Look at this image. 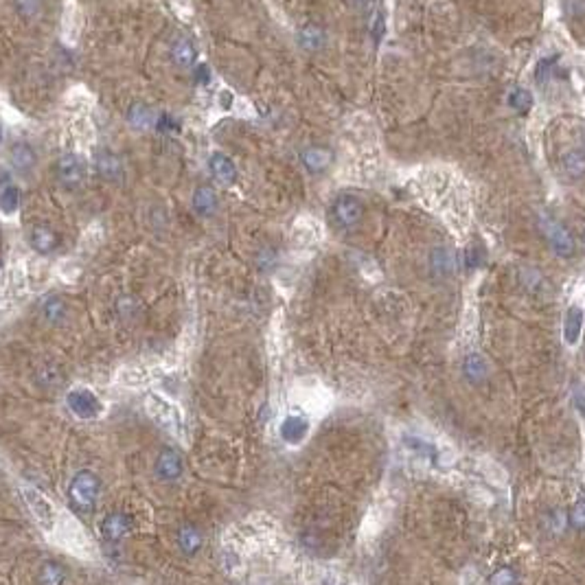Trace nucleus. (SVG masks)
I'll use <instances>...</instances> for the list:
<instances>
[{"instance_id": "9", "label": "nucleus", "mask_w": 585, "mask_h": 585, "mask_svg": "<svg viewBox=\"0 0 585 585\" xmlns=\"http://www.w3.org/2000/svg\"><path fill=\"white\" fill-rule=\"evenodd\" d=\"M333 215H336V221L340 226L351 228L362 217V202L355 198V195H340V198L333 202Z\"/></svg>"}, {"instance_id": "25", "label": "nucleus", "mask_w": 585, "mask_h": 585, "mask_svg": "<svg viewBox=\"0 0 585 585\" xmlns=\"http://www.w3.org/2000/svg\"><path fill=\"white\" fill-rule=\"evenodd\" d=\"M18 206H20V189L18 187L9 185L0 191V211H3L5 215L16 213Z\"/></svg>"}, {"instance_id": "27", "label": "nucleus", "mask_w": 585, "mask_h": 585, "mask_svg": "<svg viewBox=\"0 0 585 585\" xmlns=\"http://www.w3.org/2000/svg\"><path fill=\"white\" fill-rule=\"evenodd\" d=\"M465 375L471 380V382H480L484 380V375H486V364H484V359L482 355L478 353H471L465 357Z\"/></svg>"}, {"instance_id": "32", "label": "nucleus", "mask_w": 585, "mask_h": 585, "mask_svg": "<svg viewBox=\"0 0 585 585\" xmlns=\"http://www.w3.org/2000/svg\"><path fill=\"white\" fill-rule=\"evenodd\" d=\"M570 520H573V526H575V528L583 531V528H585V500H581V502L575 507L573 515H570Z\"/></svg>"}, {"instance_id": "21", "label": "nucleus", "mask_w": 585, "mask_h": 585, "mask_svg": "<svg viewBox=\"0 0 585 585\" xmlns=\"http://www.w3.org/2000/svg\"><path fill=\"white\" fill-rule=\"evenodd\" d=\"M66 579V573L60 563L55 561H44L37 573V583L40 585H62Z\"/></svg>"}, {"instance_id": "14", "label": "nucleus", "mask_w": 585, "mask_h": 585, "mask_svg": "<svg viewBox=\"0 0 585 585\" xmlns=\"http://www.w3.org/2000/svg\"><path fill=\"white\" fill-rule=\"evenodd\" d=\"M217 206H219V200H217V193L213 187H208V185H202L195 189L193 193V211L202 215V217H211L215 215L217 211Z\"/></svg>"}, {"instance_id": "16", "label": "nucleus", "mask_w": 585, "mask_h": 585, "mask_svg": "<svg viewBox=\"0 0 585 585\" xmlns=\"http://www.w3.org/2000/svg\"><path fill=\"white\" fill-rule=\"evenodd\" d=\"M128 121L134 130H147V128H156L158 115L145 103H134L128 110Z\"/></svg>"}, {"instance_id": "4", "label": "nucleus", "mask_w": 585, "mask_h": 585, "mask_svg": "<svg viewBox=\"0 0 585 585\" xmlns=\"http://www.w3.org/2000/svg\"><path fill=\"white\" fill-rule=\"evenodd\" d=\"M22 495H24V502L29 507V511L33 513L35 522L46 528V531H53L55 526V509L49 500L42 495L37 489H31V486H22Z\"/></svg>"}, {"instance_id": "31", "label": "nucleus", "mask_w": 585, "mask_h": 585, "mask_svg": "<svg viewBox=\"0 0 585 585\" xmlns=\"http://www.w3.org/2000/svg\"><path fill=\"white\" fill-rule=\"evenodd\" d=\"M489 585H515V575L511 568H502L491 577Z\"/></svg>"}, {"instance_id": "2", "label": "nucleus", "mask_w": 585, "mask_h": 585, "mask_svg": "<svg viewBox=\"0 0 585 585\" xmlns=\"http://www.w3.org/2000/svg\"><path fill=\"white\" fill-rule=\"evenodd\" d=\"M99 489H101L99 476L92 473V471L83 469V471H79L77 476L73 478L68 493H71V500L79 509H92L94 502H96V495H99Z\"/></svg>"}, {"instance_id": "20", "label": "nucleus", "mask_w": 585, "mask_h": 585, "mask_svg": "<svg viewBox=\"0 0 585 585\" xmlns=\"http://www.w3.org/2000/svg\"><path fill=\"white\" fill-rule=\"evenodd\" d=\"M303 162L310 171L318 173V171L327 169V164L331 162V154L323 147H310L303 151Z\"/></svg>"}, {"instance_id": "10", "label": "nucleus", "mask_w": 585, "mask_h": 585, "mask_svg": "<svg viewBox=\"0 0 585 585\" xmlns=\"http://www.w3.org/2000/svg\"><path fill=\"white\" fill-rule=\"evenodd\" d=\"M183 469H185V463H183V456H180L176 450L171 448H167L158 454L156 458V476L164 482H173L178 480L180 476H183Z\"/></svg>"}, {"instance_id": "35", "label": "nucleus", "mask_w": 585, "mask_h": 585, "mask_svg": "<svg viewBox=\"0 0 585 585\" xmlns=\"http://www.w3.org/2000/svg\"><path fill=\"white\" fill-rule=\"evenodd\" d=\"M575 79H577V86L583 92V103H585V68H577L575 71Z\"/></svg>"}, {"instance_id": "3", "label": "nucleus", "mask_w": 585, "mask_h": 585, "mask_svg": "<svg viewBox=\"0 0 585 585\" xmlns=\"http://www.w3.org/2000/svg\"><path fill=\"white\" fill-rule=\"evenodd\" d=\"M66 403L71 412L79 419H94V416H99L103 406L99 397H96L92 390L88 388H73L71 393L66 395Z\"/></svg>"}, {"instance_id": "11", "label": "nucleus", "mask_w": 585, "mask_h": 585, "mask_svg": "<svg viewBox=\"0 0 585 585\" xmlns=\"http://www.w3.org/2000/svg\"><path fill=\"white\" fill-rule=\"evenodd\" d=\"M208 169H211L215 183H219L221 187H232L235 185L237 167H235V162L226 154H221V151H215V154H211V158H208Z\"/></svg>"}, {"instance_id": "19", "label": "nucleus", "mask_w": 585, "mask_h": 585, "mask_svg": "<svg viewBox=\"0 0 585 585\" xmlns=\"http://www.w3.org/2000/svg\"><path fill=\"white\" fill-rule=\"evenodd\" d=\"M583 329V312L579 307H570L563 318V340L568 344H577Z\"/></svg>"}, {"instance_id": "29", "label": "nucleus", "mask_w": 585, "mask_h": 585, "mask_svg": "<svg viewBox=\"0 0 585 585\" xmlns=\"http://www.w3.org/2000/svg\"><path fill=\"white\" fill-rule=\"evenodd\" d=\"M432 263H434V270L441 274H448L454 268V255L450 250L445 248H436L434 253H432Z\"/></svg>"}, {"instance_id": "28", "label": "nucleus", "mask_w": 585, "mask_h": 585, "mask_svg": "<svg viewBox=\"0 0 585 585\" xmlns=\"http://www.w3.org/2000/svg\"><path fill=\"white\" fill-rule=\"evenodd\" d=\"M325 42V33L318 29V26L310 24V26H305V29L300 31V44L307 49V51H316L320 49V44Z\"/></svg>"}, {"instance_id": "7", "label": "nucleus", "mask_w": 585, "mask_h": 585, "mask_svg": "<svg viewBox=\"0 0 585 585\" xmlns=\"http://www.w3.org/2000/svg\"><path fill=\"white\" fill-rule=\"evenodd\" d=\"M541 228H544L546 237H548V241L552 246V250L559 257H570L575 253V241H573V237L568 235V230L561 226V224H557V221L552 217H541Z\"/></svg>"}, {"instance_id": "22", "label": "nucleus", "mask_w": 585, "mask_h": 585, "mask_svg": "<svg viewBox=\"0 0 585 585\" xmlns=\"http://www.w3.org/2000/svg\"><path fill=\"white\" fill-rule=\"evenodd\" d=\"M13 7H16V13L22 20L33 22L44 13V0H13Z\"/></svg>"}, {"instance_id": "37", "label": "nucleus", "mask_w": 585, "mask_h": 585, "mask_svg": "<svg viewBox=\"0 0 585 585\" xmlns=\"http://www.w3.org/2000/svg\"><path fill=\"white\" fill-rule=\"evenodd\" d=\"M221 101H224V108H230V101H232V96L230 94H221Z\"/></svg>"}, {"instance_id": "5", "label": "nucleus", "mask_w": 585, "mask_h": 585, "mask_svg": "<svg viewBox=\"0 0 585 585\" xmlns=\"http://www.w3.org/2000/svg\"><path fill=\"white\" fill-rule=\"evenodd\" d=\"M55 171H58V180L66 189H75V187L81 185V180H83V162L77 154L66 151V154H62L58 158Z\"/></svg>"}, {"instance_id": "26", "label": "nucleus", "mask_w": 585, "mask_h": 585, "mask_svg": "<svg viewBox=\"0 0 585 585\" xmlns=\"http://www.w3.org/2000/svg\"><path fill=\"white\" fill-rule=\"evenodd\" d=\"M561 164H563L566 173H570V176H581V173L585 171V151H583V149L568 151V154L563 156V160H561Z\"/></svg>"}, {"instance_id": "24", "label": "nucleus", "mask_w": 585, "mask_h": 585, "mask_svg": "<svg viewBox=\"0 0 585 585\" xmlns=\"http://www.w3.org/2000/svg\"><path fill=\"white\" fill-rule=\"evenodd\" d=\"M42 314H44L49 323H62L66 318V303L60 296H49L42 303Z\"/></svg>"}, {"instance_id": "13", "label": "nucleus", "mask_w": 585, "mask_h": 585, "mask_svg": "<svg viewBox=\"0 0 585 585\" xmlns=\"http://www.w3.org/2000/svg\"><path fill=\"white\" fill-rule=\"evenodd\" d=\"M132 531V520L123 513H112L101 522V535L108 541H121Z\"/></svg>"}, {"instance_id": "1", "label": "nucleus", "mask_w": 585, "mask_h": 585, "mask_svg": "<svg viewBox=\"0 0 585 585\" xmlns=\"http://www.w3.org/2000/svg\"><path fill=\"white\" fill-rule=\"evenodd\" d=\"M419 191L425 195V202L436 208V213L448 221L450 228L463 235L469 226L471 202L463 180L450 173L443 167H432L423 176H419Z\"/></svg>"}, {"instance_id": "34", "label": "nucleus", "mask_w": 585, "mask_h": 585, "mask_svg": "<svg viewBox=\"0 0 585 585\" xmlns=\"http://www.w3.org/2000/svg\"><path fill=\"white\" fill-rule=\"evenodd\" d=\"M195 81L206 86V83H211V71H208L206 66H198V71H195Z\"/></svg>"}, {"instance_id": "6", "label": "nucleus", "mask_w": 585, "mask_h": 585, "mask_svg": "<svg viewBox=\"0 0 585 585\" xmlns=\"http://www.w3.org/2000/svg\"><path fill=\"white\" fill-rule=\"evenodd\" d=\"M147 410L149 414L154 416V419L164 425V427H169V430H180V425H183V419H180V412L178 408L173 406V403H169L167 399L158 397V395H149L147 397Z\"/></svg>"}, {"instance_id": "33", "label": "nucleus", "mask_w": 585, "mask_h": 585, "mask_svg": "<svg viewBox=\"0 0 585 585\" xmlns=\"http://www.w3.org/2000/svg\"><path fill=\"white\" fill-rule=\"evenodd\" d=\"M371 33H373V40H382L384 35V18H382V13L380 11H375L373 13V20H371Z\"/></svg>"}, {"instance_id": "18", "label": "nucleus", "mask_w": 585, "mask_h": 585, "mask_svg": "<svg viewBox=\"0 0 585 585\" xmlns=\"http://www.w3.org/2000/svg\"><path fill=\"white\" fill-rule=\"evenodd\" d=\"M195 58H198V51H195L193 46V42L187 40V37H180L173 42V46H171V60L176 66L180 68H191L195 64Z\"/></svg>"}, {"instance_id": "38", "label": "nucleus", "mask_w": 585, "mask_h": 585, "mask_svg": "<svg viewBox=\"0 0 585 585\" xmlns=\"http://www.w3.org/2000/svg\"><path fill=\"white\" fill-rule=\"evenodd\" d=\"M0 141H3V130H0Z\"/></svg>"}, {"instance_id": "8", "label": "nucleus", "mask_w": 585, "mask_h": 585, "mask_svg": "<svg viewBox=\"0 0 585 585\" xmlns=\"http://www.w3.org/2000/svg\"><path fill=\"white\" fill-rule=\"evenodd\" d=\"M94 169L103 180H108V183H119V180H123V176H125L123 160L112 149L96 151L94 154Z\"/></svg>"}, {"instance_id": "12", "label": "nucleus", "mask_w": 585, "mask_h": 585, "mask_svg": "<svg viewBox=\"0 0 585 585\" xmlns=\"http://www.w3.org/2000/svg\"><path fill=\"white\" fill-rule=\"evenodd\" d=\"M29 244H31V248L35 250V253H40V255H51L53 250L60 246V235L55 232L51 226L40 224V226H33V228H31V232H29Z\"/></svg>"}, {"instance_id": "17", "label": "nucleus", "mask_w": 585, "mask_h": 585, "mask_svg": "<svg viewBox=\"0 0 585 585\" xmlns=\"http://www.w3.org/2000/svg\"><path fill=\"white\" fill-rule=\"evenodd\" d=\"M310 423L303 419V416H287V419L281 423V439L289 445L300 443L305 436H307Z\"/></svg>"}, {"instance_id": "15", "label": "nucleus", "mask_w": 585, "mask_h": 585, "mask_svg": "<svg viewBox=\"0 0 585 585\" xmlns=\"http://www.w3.org/2000/svg\"><path fill=\"white\" fill-rule=\"evenodd\" d=\"M11 164H13V169H16L18 173H29L33 167H35V151L31 145H26V143H16L11 147Z\"/></svg>"}, {"instance_id": "30", "label": "nucleus", "mask_w": 585, "mask_h": 585, "mask_svg": "<svg viewBox=\"0 0 585 585\" xmlns=\"http://www.w3.org/2000/svg\"><path fill=\"white\" fill-rule=\"evenodd\" d=\"M509 103H511L515 110H526L528 105L533 103V96H531V92L524 90V88H515V90L511 92V96H509Z\"/></svg>"}, {"instance_id": "36", "label": "nucleus", "mask_w": 585, "mask_h": 585, "mask_svg": "<svg viewBox=\"0 0 585 585\" xmlns=\"http://www.w3.org/2000/svg\"><path fill=\"white\" fill-rule=\"evenodd\" d=\"M577 406L581 408V412L585 414V388H581L577 393Z\"/></svg>"}, {"instance_id": "23", "label": "nucleus", "mask_w": 585, "mask_h": 585, "mask_svg": "<svg viewBox=\"0 0 585 585\" xmlns=\"http://www.w3.org/2000/svg\"><path fill=\"white\" fill-rule=\"evenodd\" d=\"M178 544H180V548H183L187 554L198 552L200 546H202V533L198 531V528H193V526H185L183 531L178 533Z\"/></svg>"}]
</instances>
